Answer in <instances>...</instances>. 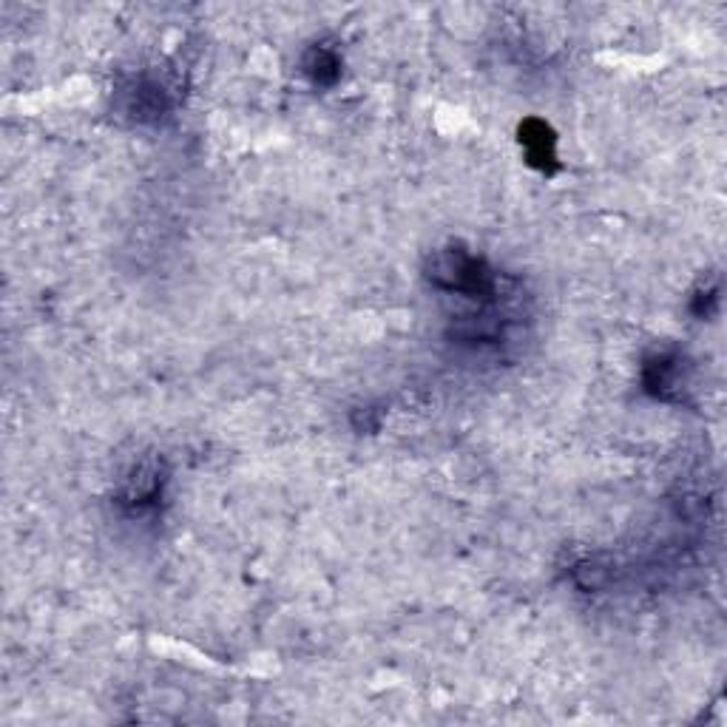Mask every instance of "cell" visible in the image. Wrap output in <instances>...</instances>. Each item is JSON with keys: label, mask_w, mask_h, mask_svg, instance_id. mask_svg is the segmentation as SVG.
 Returning <instances> with one entry per match:
<instances>
[{"label": "cell", "mask_w": 727, "mask_h": 727, "mask_svg": "<svg viewBox=\"0 0 727 727\" xmlns=\"http://www.w3.org/2000/svg\"><path fill=\"white\" fill-rule=\"evenodd\" d=\"M424 273L432 288L446 290V293H460V296L469 298H486L494 290V273L489 270L486 261L460 245L435 250L426 261Z\"/></svg>", "instance_id": "1"}, {"label": "cell", "mask_w": 727, "mask_h": 727, "mask_svg": "<svg viewBox=\"0 0 727 727\" xmlns=\"http://www.w3.org/2000/svg\"><path fill=\"white\" fill-rule=\"evenodd\" d=\"M643 384L645 392L662 401H677L685 389V361L679 359L677 353H659L654 359L645 361L643 367Z\"/></svg>", "instance_id": "2"}, {"label": "cell", "mask_w": 727, "mask_h": 727, "mask_svg": "<svg viewBox=\"0 0 727 727\" xmlns=\"http://www.w3.org/2000/svg\"><path fill=\"white\" fill-rule=\"evenodd\" d=\"M160 494H163V474H160L156 464L145 460L122 481L120 503L131 512H142V508L154 506L160 501Z\"/></svg>", "instance_id": "3"}, {"label": "cell", "mask_w": 727, "mask_h": 727, "mask_svg": "<svg viewBox=\"0 0 727 727\" xmlns=\"http://www.w3.org/2000/svg\"><path fill=\"white\" fill-rule=\"evenodd\" d=\"M520 145L526 151V160L535 168L546 171L558 168V140L543 120H526L520 126Z\"/></svg>", "instance_id": "4"}, {"label": "cell", "mask_w": 727, "mask_h": 727, "mask_svg": "<svg viewBox=\"0 0 727 727\" xmlns=\"http://www.w3.org/2000/svg\"><path fill=\"white\" fill-rule=\"evenodd\" d=\"M168 92L154 80H140L137 85L128 89L126 108L137 122H156L168 112Z\"/></svg>", "instance_id": "5"}, {"label": "cell", "mask_w": 727, "mask_h": 727, "mask_svg": "<svg viewBox=\"0 0 727 727\" xmlns=\"http://www.w3.org/2000/svg\"><path fill=\"white\" fill-rule=\"evenodd\" d=\"M302 71L316 85H332L341 78V57L327 46H313L302 60Z\"/></svg>", "instance_id": "6"}, {"label": "cell", "mask_w": 727, "mask_h": 727, "mask_svg": "<svg viewBox=\"0 0 727 727\" xmlns=\"http://www.w3.org/2000/svg\"><path fill=\"white\" fill-rule=\"evenodd\" d=\"M711 304H719V284H714V288H707L705 284V290H700V293H696V298H693V313H696V316L700 318H707L711 316Z\"/></svg>", "instance_id": "7"}]
</instances>
